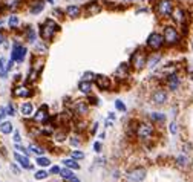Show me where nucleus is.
Segmentation results:
<instances>
[{"label":"nucleus","mask_w":193,"mask_h":182,"mask_svg":"<svg viewBox=\"0 0 193 182\" xmlns=\"http://www.w3.org/2000/svg\"><path fill=\"white\" fill-rule=\"evenodd\" d=\"M58 29H60V26H58V23L55 20L46 18L43 22V25L40 26V37L44 42H49V40H52L55 37V34L58 32Z\"/></svg>","instance_id":"f257e3e1"},{"label":"nucleus","mask_w":193,"mask_h":182,"mask_svg":"<svg viewBox=\"0 0 193 182\" xmlns=\"http://www.w3.org/2000/svg\"><path fill=\"white\" fill-rule=\"evenodd\" d=\"M130 64L135 71H141L147 66V54L143 49H138L133 52L132 58H130Z\"/></svg>","instance_id":"f03ea898"},{"label":"nucleus","mask_w":193,"mask_h":182,"mask_svg":"<svg viewBox=\"0 0 193 182\" xmlns=\"http://www.w3.org/2000/svg\"><path fill=\"white\" fill-rule=\"evenodd\" d=\"M162 37H164V43L169 46H175L181 42V37H179V32L176 31V28L173 26H166L164 28V32H162Z\"/></svg>","instance_id":"7ed1b4c3"},{"label":"nucleus","mask_w":193,"mask_h":182,"mask_svg":"<svg viewBox=\"0 0 193 182\" xmlns=\"http://www.w3.org/2000/svg\"><path fill=\"white\" fill-rule=\"evenodd\" d=\"M173 8H175V5L172 0H159V2H156L155 11L159 17H170Z\"/></svg>","instance_id":"20e7f679"},{"label":"nucleus","mask_w":193,"mask_h":182,"mask_svg":"<svg viewBox=\"0 0 193 182\" xmlns=\"http://www.w3.org/2000/svg\"><path fill=\"white\" fill-rule=\"evenodd\" d=\"M135 133H136V136L140 138V139H150V138L153 136L155 129L150 123H140L136 126Z\"/></svg>","instance_id":"39448f33"},{"label":"nucleus","mask_w":193,"mask_h":182,"mask_svg":"<svg viewBox=\"0 0 193 182\" xmlns=\"http://www.w3.org/2000/svg\"><path fill=\"white\" fill-rule=\"evenodd\" d=\"M146 45H147V47H149L150 51H159V49L162 47V45H164V37H162V34L152 32V34L147 37Z\"/></svg>","instance_id":"423d86ee"},{"label":"nucleus","mask_w":193,"mask_h":182,"mask_svg":"<svg viewBox=\"0 0 193 182\" xmlns=\"http://www.w3.org/2000/svg\"><path fill=\"white\" fill-rule=\"evenodd\" d=\"M26 52H28V49L25 46L15 43L12 46V51H11V60H14L17 63H23V60L26 57Z\"/></svg>","instance_id":"0eeeda50"},{"label":"nucleus","mask_w":193,"mask_h":182,"mask_svg":"<svg viewBox=\"0 0 193 182\" xmlns=\"http://www.w3.org/2000/svg\"><path fill=\"white\" fill-rule=\"evenodd\" d=\"M144 178H146V168L143 167H136L127 173V179L130 182H141L144 181Z\"/></svg>","instance_id":"6e6552de"},{"label":"nucleus","mask_w":193,"mask_h":182,"mask_svg":"<svg viewBox=\"0 0 193 182\" xmlns=\"http://www.w3.org/2000/svg\"><path fill=\"white\" fill-rule=\"evenodd\" d=\"M12 95L17 96V98H29V96H32V89L29 86H26V84H20V86L14 87Z\"/></svg>","instance_id":"1a4fd4ad"},{"label":"nucleus","mask_w":193,"mask_h":182,"mask_svg":"<svg viewBox=\"0 0 193 182\" xmlns=\"http://www.w3.org/2000/svg\"><path fill=\"white\" fill-rule=\"evenodd\" d=\"M167 99H169V95H167V92L162 91V89H156V91L152 93V103L156 104V106L166 104Z\"/></svg>","instance_id":"9d476101"},{"label":"nucleus","mask_w":193,"mask_h":182,"mask_svg":"<svg viewBox=\"0 0 193 182\" xmlns=\"http://www.w3.org/2000/svg\"><path fill=\"white\" fill-rule=\"evenodd\" d=\"M95 84L100 91H109L111 89V78L106 75H95Z\"/></svg>","instance_id":"9b49d317"},{"label":"nucleus","mask_w":193,"mask_h":182,"mask_svg":"<svg viewBox=\"0 0 193 182\" xmlns=\"http://www.w3.org/2000/svg\"><path fill=\"white\" fill-rule=\"evenodd\" d=\"M166 83H167V87H169L170 91H178V89H179V86H181V78H179V77L173 72V74L167 75Z\"/></svg>","instance_id":"f8f14e48"},{"label":"nucleus","mask_w":193,"mask_h":182,"mask_svg":"<svg viewBox=\"0 0 193 182\" xmlns=\"http://www.w3.org/2000/svg\"><path fill=\"white\" fill-rule=\"evenodd\" d=\"M74 112L77 113L78 116H84L89 113V104L83 99H77L75 104H74Z\"/></svg>","instance_id":"ddd939ff"},{"label":"nucleus","mask_w":193,"mask_h":182,"mask_svg":"<svg viewBox=\"0 0 193 182\" xmlns=\"http://www.w3.org/2000/svg\"><path fill=\"white\" fill-rule=\"evenodd\" d=\"M170 17H172L178 25H183V23L186 22V12H184V9H183L181 6H175L173 11H172V14H170Z\"/></svg>","instance_id":"4468645a"},{"label":"nucleus","mask_w":193,"mask_h":182,"mask_svg":"<svg viewBox=\"0 0 193 182\" xmlns=\"http://www.w3.org/2000/svg\"><path fill=\"white\" fill-rule=\"evenodd\" d=\"M49 119V113H48V106H41L39 110L36 112V115H34V121L36 123H46Z\"/></svg>","instance_id":"2eb2a0df"},{"label":"nucleus","mask_w":193,"mask_h":182,"mask_svg":"<svg viewBox=\"0 0 193 182\" xmlns=\"http://www.w3.org/2000/svg\"><path fill=\"white\" fill-rule=\"evenodd\" d=\"M101 11V6H100V3L98 2H90V3H87L86 6H84V14L86 15H97L98 12Z\"/></svg>","instance_id":"dca6fc26"},{"label":"nucleus","mask_w":193,"mask_h":182,"mask_svg":"<svg viewBox=\"0 0 193 182\" xmlns=\"http://www.w3.org/2000/svg\"><path fill=\"white\" fill-rule=\"evenodd\" d=\"M127 75H129V64H127V63H121L115 69L114 77H116V78L120 80V78H126Z\"/></svg>","instance_id":"f3484780"},{"label":"nucleus","mask_w":193,"mask_h":182,"mask_svg":"<svg viewBox=\"0 0 193 182\" xmlns=\"http://www.w3.org/2000/svg\"><path fill=\"white\" fill-rule=\"evenodd\" d=\"M66 15L71 17V18H77V17L81 15V8L77 6V5H69L66 8Z\"/></svg>","instance_id":"a211bd4d"},{"label":"nucleus","mask_w":193,"mask_h":182,"mask_svg":"<svg viewBox=\"0 0 193 182\" xmlns=\"http://www.w3.org/2000/svg\"><path fill=\"white\" fill-rule=\"evenodd\" d=\"M43 8H44V2H43V0H36V2L31 3L29 12H31L32 15H36V14H40V12L43 11Z\"/></svg>","instance_id":"6ab92c4d"},{"label":"nucleus","mask_w":193,"mask_h":182,"mask_svg":"<svg viewBox=\"0 0 193 182\" xmlns=\"http://www.w3.org/2000/svg\"><path fill=\"white\" fill-rule=\"evenodd\" d=\"M14 158H15V161L23 167V168H31V164H29V159H28V156L26 155H20V153H14Z\"/></svg>","instance_id":"aec40b11"},{"label":"nucleus","mask_w":193,"mask_h":182,"mask_svg":"<svg viewBox=\"0 0 193 182\" xmlns=\"http://www.w3.org/2000/svg\"><path fill=\"white\" fill-rule=\"evenodd\" d=\"M78 91L81 92V93H84V95H90V92H92V83L83 80V81L78 84Z\"/></svg>","instance_id":"412c9836"},{"label":"nucleus","mask_w":193,"mask_h":182,"mask_svg":"<svg viewBox=\"0 0 193 182\" xmlns=\"http://www.w3.org/2000/svg\"><path fill=\"white\" fill-rule=\"evenodd\" d=\"M159 60H161V54H158V52H155L152 57H147V67L153 69L155 66L159 63Z\"/></svg>","instance_id":"4be33fe9"},{"label":"nucleus","mask_w":193,"mask_h":182,"mask_svg":"<svg viewBox=\"0 0 193 182\" xmlns=\"http://www.w3.org/2000/svg\"><path fill=\"white\" fill-rule=\"evenodd\" d=\"M20 112H22V115H23V116H31V115H32V112H34V106H32L31 103H25V104H22Z\"/></svg>","instance_id":"5701e85b"},{"label":"nucleus","mask_w":193,"mask_h":182,"mask_svg":"<svg viewBox=\"0 0 193 182\" xmlns=\"http://www.w3.org/2000/svg\"><path fill=\"white\" fill-rule=\"evenodd\" d=\"M12 130H14V127H12V124H11V123H8V121L0 123V132H2L3 135H9Z\"/></svg>","instance_id":"b1692460"},{"label":"nucleus","mask_w":193,"mask_h":182,"mask_svg":"<svg viewBox=\"0 0 193 182\" xmlns=\"http://www.w3.org/2000/svg\"><path fill=\"white\" fill-rule=\"evenodd\" d=\"M150 119L155 123H164L166 121V115L161 113V112H152L150 113Z\"/></svg>","instance_id":"393cba45"},{"label":"nucleus","mask_w":193,"mask_h":182,"mask_svg":"<svg viewBox=\"0 0 193 182\" xmlns=\"http://www.w3.org/2000/svg\"><path fill=\"white\" fill-rule=\"evenodd\" d=\"M36 38H37L36 29H34V28H28V29H26V40H28L29 43H36Z\"/></svg>","instance_id":"a878e982"},{"label":"nucleus","mask_w":193,"mask_h":182,"mask_svg":"<svg viewBox=\"0 0 193 182\" xmlns=\"http://www.w3.org/2000/svg\"><path fill=\"white\" fill-rule=\"evenodd\" d=\"M63 162H65V165H66L68 168H72V170H78V168H80V165L77 164V161H75L74 158H71V159H65Z\"/></svg>","instance_id":"bb28decb"},{"label":"nucleus","mask_w":193,"mask_h":182,"mask_svg":"<svg viewBox=\"0 0 193 182\" xmlns=\"http://www.w3.org/2000/svg\"><path fill=\"white\" fill-rule=\"evenodd\" d=\"M60 175H61L63 179H68V181H71L74 178V173L69 168H60Z\"/></svg>","instance_id":"cd10ccee"},{"label":"nucleus","mask_w":193,"mask_h":182,"mask_svg":"<svg viewBox=\"0 0 193 182\" xmlns=\"http://www.w3.org/2000/svg\"><path fill=\"white\" fill-rule=\"evenodd\" d=\"M6 74H8V69H6V61L5 58L0 57V78H6Z\"/></svg>","instance_id":"c85d7f7f"},{"label":"nucleus","mask_w":193,"mask_h":182,"mask_svg":"<svg viewBox=\"0 0 193 182\" xmlns=\"http://www.w3.org/2000/svg\"><path fill=\"white\" fill-rule=\"evenodd\" d=\"M19 23H20V20H19L17 15H11V17L8 18V25H9V28H12V29H15V28L19 26Z\"/></svg>","instance_id":"c756f323"},{"label":"nucleus","mask_w":193,"mask_h":182,"mask_svg":"<svg viewBox=\"0 0 193 182\" xmlns=\"http://www.w3.org/2000/svg\"><path fill=\"white\" fill-rule=\"evenodd\" d=\"M19 3H20V0H3L5 8H9V9L17 8V6H19Z\"/></svg>","instance_id":"7c9ffc66"},{"label":"nucleus","mask_w":193,"mask_h":182,"mask_svg":"<svg viewBox=\"0 0 193 182\" xmlns=\"http://www.w3.org/2000/svg\"><path fill=\"white\" fill-rule=\"evenodd\" d=\"M29 150H31L34 155H39V156H41V155L44 153V148H41L40 145H36V144H31V145H29Z\"/></svg>","instance_id":"2f4dec72"},{"label":"nucleus","mask_w":193,"mask_h":182,"mask_svg":"<svg viewBox=\"0 0 193 182\" xmlns=\"http://www.w3.org/2000/svg\"><path fill=\"white\" fill-rule=\"evenodd\" d=\"M36 162L39 164L40 167H49V165H51V161H49L48 158H43V156H39Z\"/></svg>","instance_id":"473e14b6"},{"label":"nucleus","mask_w":193,"mask_h":182,"mask_svg":"<svg viewBox=\"0 0 193 182\" xmlns=\"http://www.w3.org/2000/svg\"><path fill=\"white\" fill-rule=\"evenodd\" d=\"M176 164H178L179 167H186V165L189 164V158H187V156H178V158H176Z\"/></svg>","instance_id":"72a5a7b5"},{"label":"nucleus","mask_w":193,"mask_h":182,"mask_svg":"<svg viewBox=\"0 0 193 182\" xmlns=\"http://www.w3.org/2000/svg\"><path fill=\"white\" fill-rule=\"evenodd\" d=\"M49 176V173L48 172H44V170H40V172H36V175H34V178L37 179V181H41V179H46Z\"/></svg>","instance_id":"f704fd0d"},{"label":"nucleus","mask_w":193,"mask_h":182,"mask_svg":"<svg viewBox=\"0 0 193 182\" xmlns=\"http://www.w3.org/2000/svg\"><path fill=\"white\" fill-rule=\"evenodd\" d=\"M71 158H74V159H81V158H84V153H83V152H78V150H74V152L71 153Z\"/></svg>","instance_id":"c9c22d12"},{"label":"nucleus","mask_w":193,"mask_h":182,"mask_svg":"<svg viewBox=\"0 0 193 182\" xmlns=\"http://www.w3.org/2000/svg\"><path fill=\"white\" fill-rule=\"evenodd\" d=\"M115 107L118 110H121V112H126V106H124V103L121 99H116L115 101Z\"/></svg>","instance_id":"e433bc0d"},{"label":"nucleus","mask_w":193,"mask_h":182,"mask_svg":"<svg viewBox=\"0 0 193 182\" xmlns=\"http://www.w3.org/2000/svg\"><path fill=\"white\" fill-rule=\"evenodd\" d=\"M5 109H6V115H9V116H14V115H15V110H14V106H12V104H8Z\"/></svg>","instance_id":"4c0bfd02"},{"label":"nucleus","mask_w":193,"mask_h":182,"mask_svg":"<svg viewBox=\"0 0 193 182\" xmlns=\"http://www.w3.org/2000/svg\"><path fill=\"white\" fill-rule=\"evenodd\" d=\"M65 138H66V133H65V132H58V133H55V141H58V142H63Z\"/></svg>","instance_id":"58836bf2"},{"label":"nucleus","mask_w":193,"mask_h":182,"mask_svg":"<svg viewBox=\"0 0 193 182\" xmlns=\"http://www.w3.org/2000/svg\"><path fill=\"white\" fill-rule=\"evenodd\" d=\"M169 130H170V133H172V135H175V133H176V130H178V127H176V123H170V126H169Z\"/></svg>","instance_id":"ea45409f"},{"label":"nucleus","mask_w":193,"mask_h":182,"mask_svg":"<svg viewBox=\"0 0 193 182\" xmlns=\"http://www.w3.org/2000/svg\"><path fill=\"white\" fill-rule=\"evenodd\" d=\"M15 150H19V152H22V153H23V155H26V156L29 155V152H28V150H26L25 147H22V145H19V144H15Z\"/></svg>","instance_id":"a19ab883"},{"label":"nucleus","mask_w":193,"mask_h":182,"mask_svg":"<svg viewBox=\"0 0 193 182\" xmlns=\"http://www.w3.org/2000/svg\"><path fill=\"white\" fill-rule=\"evenodd\" d=\"M92 77H94V74H92V72H86V74L83 75V80H86V81H89V80H90Z\"/></svg>","instance_id":"79ce46f5"},{"label":"nucleus","mask_w":193,"mask_h":182,"mask_svg":"<svg viewBox=\"0 0 193 182\" xmlns=\"http://www.w3.org/2000/svg\"><path fill=\"white\" fill-rule=\"evenodd\" d=\"M5 115H6V109H5V107H0V123H2V119L5 118Z\"/></svg>","instance_id":"37998d69"},{"label":"nucleus","mask_w":193,"mask_h":182,"mask_svg":"<svg viewBox=\"0 0 193 182\" xmlns=\"http://www.w3.org/2000/svg\"><path fill=\"white\" fill-rule=\"evenodd\" d=\"M14 63H15L14 60H9V61L6 63V69H8V71H11V69H12V66H14Z\"/></svg>","instance_id":"c03bdc74"},{"label":"nucleus","mask_w":193,"mask_h":182,"mask_svg":"<svg viewBox=\"0 0 193 182\" xmlns=\"http://www.w3.org/2000/svg\"><path fill=\"white\" fill-rule=\"evenodd\" d=\"M94 150H95L97 153L101 152V144H100V142H95V144H94Z\"/></svg>","instance_id":"a18cd8bd"},{"label":"nucleus","mask_w":193,"mask_h":182,"mask_svg":"<svg viewBox=\"0 0 193 182\" xmlns=\"http://www.w3.org/2000/svg\"><path fill=\"white\" fill-rule=\"evenodd\" d=\"M55 173H60V167H57V165H54L51 168V175H55Z\"/></svg>","instance_id":"49530a36"},{"label":"nucleus","mask_w":193,"mask_h":182,"mask_svg":"<svg viewBox=\"0 0 193 182\" xmlns=\"http://www.w3.org/2000/svg\"><path fill=\"white\" fill-rule=\"evenodd\" d=\"M71 144H72V145H78V144H80V139H77V136L71 138Z\"/></svg>","instance_id":"de8ad7c7"},{"label":"nucleus","mask_w":193,"mask_h":182,"mask_svg":"<svg viewBox=\"0 0 193 182\" xmlns=\"http://www.w3.org/2000/svg\"><path fill=\"white\" fill-rule=\"evenodd\" d=\"M20 139H22V138H20V133L15 132V133H14V141H15V142H20Z\"/></svg>","instance_id":"09e8293b"},{"label":"nucleus","mask_w":193,"mask_h":182,"mask_svg":"<svg viewBox=\"0 0 193 182\" xmlns=\"http://www.w3.org/2000/svg\"><path fill=\"white\" fill-rule=\"evenodd\" d=\"M89 99H90V104H98V98H95V96H89Z\"/></svg>","instance_id":"8fccbe9b"},{"label":"nucleus","mask_w":193,"mask_h":182,"mask_svg":"<svg viewBox=\"0 0 193 182\" xmlns=\"http://www.w3.org/2000/svg\"><path fill=\"white\" fill-rule=\"evenodd\" d=\"M11 168H12V172H14V173H15V175H19V168H17V167H15V165H14V164H12V165H11Z\"/></svg>","instance_id":"3c124183"},{"label":"nucleus","mask_w":193,"mask_h":182,"mask_svg":"<svg viewBox=\"0 0 193 182\" xmlns=\"http://www.w3.org/2000/svg\"><path fill=\"white\" fill-rule=\"evenodd\" d=\"M54 14H57V17L61 15V9H54Z\"/></svg>","instance_id":"603ef678"},{"label":"nucleus","mask_w":193,"mask_h":182,"mask_svg":"<svg viewBox=\"0 0 193 182\" xmlns=\"http://www.w3.org/2000/svg\"><path fill=\"white\" fill-rule=\"evenodd\" d=\"M3 42H5V37H3V34L0 32V45H3Z\"/></svg>","instance_id":"864d4df0"},{"label":"nucleus","mask_w":193,"mask_h":182,"mask_svg":"<svg viewBox=\"0 0 193 182\" xmlns=\"http://www.w3.org/2000/svg\"><path fill=\"white\" fill-rule=\"evenodd\" d=\"M71 182H80V181H78L77 178H72V179H71Z\"/></svg>","instance_id":"5fc2aeb1"},{"label":"nucleus","mask_w":193,"mask_h":182,"mask_svg":"<svg viewBox=\"0 0 193 182\" xmlns=\"http://www.w3.org/2000/svg\"><path fill=\"white\" fill-rule=\"evenodd\" d=\"M48 2H49V3H54V0H48Z\"/></svg>","instance_id":"6e6d98bb"},{"label":"nucleus","mask_w":193,"mask_h":182,"mask_svg":"<svg viewBox=\"0 0 193 182\" xmlns=\"http://www.w3.org/2000/svg\"><path fill=\"white\" fill-rule=\"evenodd\" d=\"M126 2H133V0H126Z\"/></svg>","instance_id":"4d7b16f0"},{"label":"nucleus","mask_w":193,"mask_h":182,"mask_svg":"<svg viewBox=\"0 0 193 182\" xmlns=\"http://www.w3.org/2000/svg\"><path fill=\"white\" fill-rule=\"evenodd\" d=\"M192 49H193V43H192Z\"/></svg>","instance_id":"13d9d810"}]
</instances>
